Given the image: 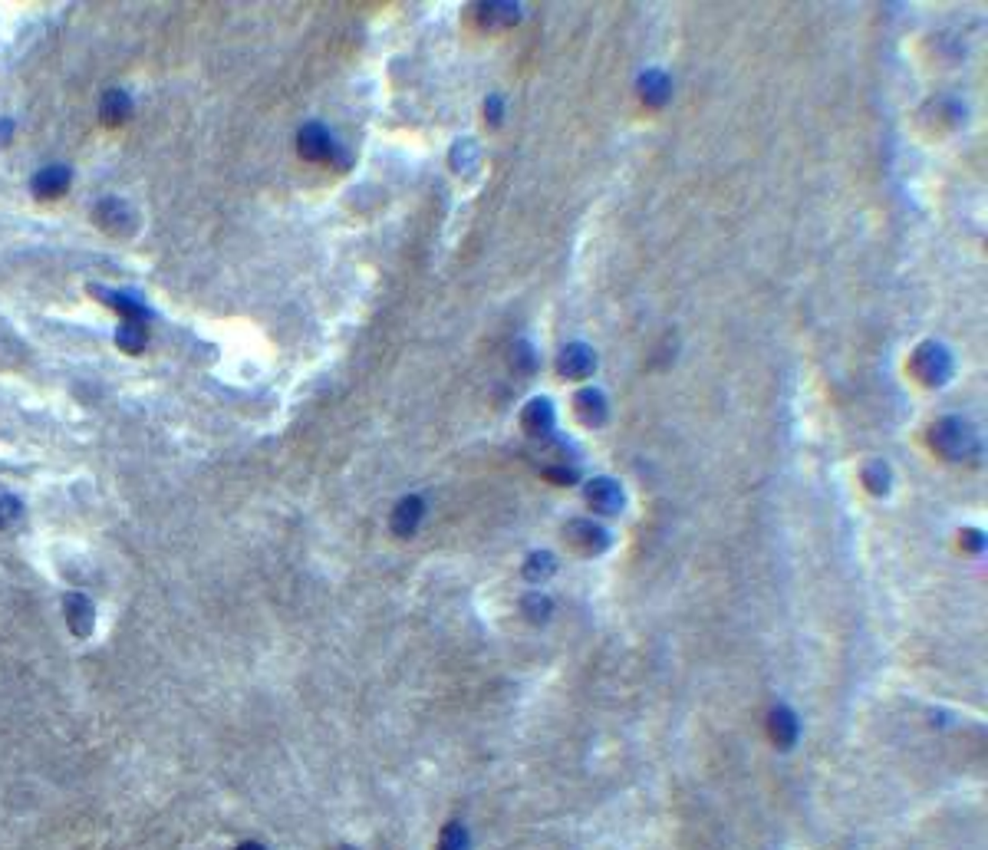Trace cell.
Masks as SVG:
<instances>
[{
	"label": "cell",
	"instance_id": "cell-1",
	"mask_svg": "<svg viewBox=\"0 0 988 850\" xmlns=\"http://www.w3.org/2000/svg\"><path fill=\"white\" fill-rule=\"evenodd\" d=\"M932 449L939 452L942 459H965V455H972L975 452V432H972V425H965L962 419H942L932 425Z\"/></svg>",
	"mask_w": 988,
	"mask_h": 850
},
{
	"label": "cell",
	"instance_id": "cell-2",
	"mask_svg": "<svg viewBox=\"0 0 988 850\" xmlns=\"http://www.w3.org/2000/svg\"><path fill=\"white\" fill-rule=\"evenodd\" d=\"M916 373H920V379L926 382V386H942V382L949 379L952 373V356L946 346L939 343H922L920 350H916Z\"/></svg>",
	"mask_w": 988,
	"mask_h": 850
},
{
	"label": "cell",
	"instance_id": "cell-3",
	"mask_svg": "<svg viewBox=\"0 0 988 850\" xmlns=\"http://www.w3.org/2000/svg\"><path fill=\"white\" fill-rule=\"evenodd\" d=\"M584 498L596 515H620L626 505V495L616 478H594V481L584 488Z\"/></svg>",
	"mask_w": 988,
	"mask_h": 850
},
{
	"label": "cell",
	"instance_id": "cell-4",
	"mask_svg": "<svg viewBox=\"0 0 988 850\" xmlns=\"http://www.w3.org/2000/svg\"><path fill=\"white\" fill-rule=\"evenodd\" d=\"M567 541L576 547V551H584V554H603L606 547H610V535H606V527L594 525V521H586V517H574V521H567Z\"/></svg>",
	"mask_w": 988,
	"mask_h": 850
},
{
	"label": "cell",
	"instance_id": "cell-5",
	"mask_svg": "<svg viewBox=\"0 0 988 850\" xmlns=\"http://www.w3.org/2000/svg\"><path fill=\"white\" fill-rule=\"evenodd\" d=\"M297 152L307 159V162H323L333 155V139H330L327 125L323 123H307L297 133Z\"/></svg>",
	"mask_w": 988,
	"mask_h": 850
},
{
	"label": "cell",
	"instance_id": "cell-6",
	"mask_svg": "<svg viewBox=\"0 0 988 850\" xmlns=\"http://www.w3.org/2000/svg\"><path fill=\"white\" fill-rule=\"evenodd\" d=\"M557 366L567 379H586L596 370V356L586 343H567L557 356Z\"/></svg>",
	"mask_w": 988,
	"mask_h": 850
},
{
	"label": "cell",
	"instance_id": "cell-7",
	"mask_svg": "<svg viewBox=\"0 0 988 850\" xmlns=\"http://www.w3.org/2000/svg\"><path fill=\"white\" fill-rule=\"evenodd\" d=\"M63 610H67L69 633L79 636V640H86L89 633H93V626H96V610H93V603H89L86 593H67Z\"/></svg>",
	"mask_w": 988,
	"mask_h": 850
},
{
	"label": "cell",
	"instance_id": "cell-8",
	"mask_svg": "<svg viewBox=\"0 0 988 850\" xmlns=\"http://www.w3.org/2000/svg\"><path fill=\"white\" fill-rule=\"evenodd\" d=\"M93 294H99V300L103 304H109L113 310H119L122 314V324H149V310H145V304L139 300V297L132 294H119V290H99V287H93Z\"/></svg>",
	"mask_w": 988,
	"mask_h": 850
},
{
	"label": "cell",
	"instance_id": "cell-9",
	"mask_svg": "<svg viewBox=\"0 0 988 850\" xmlns=\"http://www.w3.org/2000/svg\"><path fill=\"white\" fill-rule=\"evenodd\" d=\"M96 224L99 228H106V231H132L135 228V215L132 208L125 205V201L119 198H106V201H99L96 205Z\"/></svg>",
	"mask_w": 988,
	"mask_h": 850
},
{
	"label": "cell",
	"instance_id": "cell-10",
	"mask_svg": "<svg viewBox=\"0 0 988 850\" xmlns=\"http://www.w3.org/2000/svg\"><path fill=\"white\" fill-rule=\"evenodd\" d=\"M797 716L787 706H775L768 712V736L777 748H794L797 742Z\"/></svg>",
	"mask_w": 988,
	"mask_h": 850
},
{
	"label": "cell",
	"instance_id": "cell-11",
	"mask_svg": "<svg viewBox=\"0 0 988 850\" xmlns=\"http://www.w3.org/2000/svg\"><path fill=\"white\" fill-rule=\"evenodd\" d=\"M422 515H425V501H422V498H415V495L403 498V501L395 505V511H393V535L412 537L415 527H419V521H422Z\"/></svg>",
	"mask_w": 988,
	"mask_h": 850
},
{
	"label": "cell",
	"instance_id": "cell-12",
	"mask_svg": "<svg viewBox=\"0 0 988 850\" xmlns=\"http://www.w3.org/2000/svg\"><path fill=\"white\" fill-rule=\"evenodd\" d=\"M69 169L67 165H47L43 172L33 175V195L37 198H59L69 188Z\"/></svg>",
	"mask_w": 988,
	"mask_h": 850
},
{
	"label": "cell",
	"instance_id": "cell-13",
	"mask_svg": "<svg viewBox=\"0 0 988 850\" xmlns=\"http://www.w3.org/2000/svg\"><path fill=\"white\" fill-rule=\"evenodd\" d=\"M576 419L584 422V425H590V429H600L606 422V396L600 389H584L580 396H576Z\"/></svg>",
	"mask_w": 988,
	"mask_h": 850
},
{
	"label": "cell",
	"instance_id": "cell-14",
	"mask_svg": "<svg viewBox=\"0 0 988 850\" xmlns=\"http://www.w3.org/2000/svg\"><path fill=\"white\" fill-rule=\"evenodd\" d=\"M672 93V83L666 73H659V69H649V73H643V79H639V96H643V103L646 105H653V109H659L666 99H669Z\"/></svg>",
	"mask_w": 988,
	"mask_h": 850
},
{
	"label": "cell",
	"instance_id": "cell-15",
	"mask_svg": "<svg viewBox=\"0 0 988 850\" xmlns=\"http://www.w3.org/2000/svg\"><path fill=\"white\" fill-rule=\"evenodd\" d=\"M524 429L530 435H548L554 429V406L548 399H530L524 409Z\"/></svg>",
	"mask_w": 988,
	"mask_h": 850
},
{
	"label": "cell",
	"instance_id": "cell-16",
	"mask_svg": "<svg viewBox=\"0 0 988 850\" xmlns=\"http://www.w3.org/2000/svg\"><path fill=\"white\" fill-rule=\"evenodd\" d=\"M129 113H132V99H129L122 89H109V93L103 96V103H99V115H103V123L106 125H122L125 119H129Z\"/></svg>",
	"mask_w": 988,
	"mask_h": 850
},
{
	"label": "cell",
	"instance_id": "cell-17",
	"mask_svg": "<svg viewBox=\"0 0 988 850\" xmlns=\"http://www.w3.org/2000/svg\"><path fill=\"white\" fill-rule=\"evenodd\" d=\"M557 573V561L554 554H548V551H534V554H528V561H524V577H528L530 583H544L550 580Z\"/></svg>",
	"mask_w": 988,
	"mask_h": 850
},
{
	"label": "cell",
	"instance_id": "cell-18",
	"mask_svg": "<svg viewBox=\"0 0 988 850\" xmlns=\"http://www.w3.org/2000/svg\"><path fill=\"white\" fill-rule=\"evenodd\" d=\"M478 20L481 23H491V27H504V23H514L521 17L518 4H478Z\"/></svg>",
	"mask_w": 988,
	"mask_h": 850
},
{
	"label": "cell",
	"instance_id": "cell-19",
	"mask_svg": "<svg viewBox=\"0 0 988 850\" xmlns=\"http://www.w3.org/2000/svg\"><path fill=\"white\" fill-rule=\"evenodd\" d=\"M145 326L149 324H122L119 326V330H115V343H119V350H125V353H142L145 340H149Z\"/></svg>",
	"mask_w": 988,
	"mask_h": 850
},
{
	"label": "cell",
	"instance_id": "cell-20",
	"mask_svg": "<svg viewBox=\"0 0 988 850\" xmlns=\"http://www.w3.org/2000/svg\"><path fill=\"white\" fill-rule=\"evenodd\" d=\"M521 610H524V617L534 623H544L554 613V603L544 597V593H528L524 600H521Z\"/></svg>",
	"mask_w": 988,
	"mask_h": 850
},
{
	"label": "cell",
	"instance_id": "cell-21",
	"mask_svg": "<svg viewBox=\"0 0 988 850\" xmlns=\"http://www.w3.org/2000/svg\"><path fill=\"white\" fill-rule=\"evenodd\" d=\"M864 478H866V488H870L874 495H886V491H890L893 475H890V469H886L883 462H870L866 471H864Z\"/></svg>",
	"mask_w": 988,
	"mask_h": 850
},
{
	"label": "cell",
	"instance_id": "cell-22",
	"mask_svg": "<svg viewBox=\"0 0 988 850\" xmlns=\"http://www.w3.org/2000/svg\"><path fill=\"white\" fill-rule=\"evenodd\" d=\"M468 844H471L468 827H465V824H458V821H451L449 827L441 831L439 850H468Z\"/></svg>",
	"mask_w": 988,
	"mask_h": 850
},
{
	"label": "cell",
	"instance_id": "cell-23",
	"mask_svg": "<svg viewBox=\"0 0 988 850\" xmlns=\"http://www.w3.org/2000/svg\"><path fill=\"white\" fill-rule=\"evenodd\" d=\"M20 515H23V507H20L17 498H14V495H4V498H0V527L17 525Z\"/></svg>",
	"mask_w": 988,
	"mask_h": 850
},
{
	"label": "cell",
	"instance_id": "cell-24",
	"mask_svg": "<svg viewBox=\"0 0 988 850\" xmlns=\"http://www.w3.org/2000/svg\"><path fill=\"white\" fill-rule=\"evenodd\" d=\"M548 478H554L557 485H574V481H576V471H574V469H560V465H554V469H548Z\"/></svg>",
	"mask_w": 988,
	"mask_h": 850
},
{
	"label": "cell",
	"instance_id": "cell-25",
	"mask_svg": "<svg viewBox=\"0 0 988 850\" xmlns=\"http://www.w3.org/2000/svg\"><path fill=\"white\" fill-rule=\"evenodd\" d=\"M965 547H969V551H982V535L979 531H965Z\"/></svg>",
	"mask_w": 988,
	"mask_h": 850
},
{
	"label": "cell",
	"instance_id": "cell-26",
	"mask_svg": "<svg viewBox=\"0 0 988 850\" xmlns=\"http://www.w3.org/2000/svg\"><path fill=\"white\" fill-rule=\"evenodd\" d=\"M488 119H491V123H498V119H501V113H498V96H491V99H488Z\"/></svg>",
	"mask_w": 988,
	"mask_h": 850
},
{
	"label": "cell",
	"instance_id": "cell-27",
	"mask_svg": "<svg viewBox=\"0 0 988 850\" xmlns=\"http://www.w3.org/2000/svg\"><path fill=\"white\" fill-rule=\"evenodd\" d=\"M10 129H14V125H10V119H4V123H0V142H7Z\"/></svg>",
	"mask_w": 988,
	"mask_h": 850
},
{
	"label": "cell",
	"instance_id": "cell-28",
	"mask_svg": "<svg viewBox=\"0 0 988 850\" xmlns=\"http://www.w3.org/2000/svg\"><path fill=\"white\" fill-rule=\"evenodd\" d=\"M234 850H267V847H264V844H258V841H244L240 847H234Z\"/></svg>",
	"mask_w": 988,
	"mask_h": 850
}]
</instances>
